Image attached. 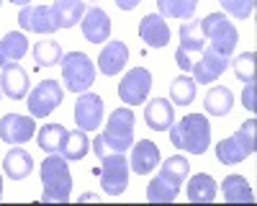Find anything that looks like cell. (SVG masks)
I'll return each instance as SVG.
<instances>
[{"label": "cell", "instance_id": "7c38bea8", "mask_svg": "<svg viewBox=\"0 0 257 206\" xmlns=\"http://www.w3.org/2000/svg\"><path fill=\"white\" fill-rule=\"evenodd\" d=\"M18 24L29 34H54L57 31L52 6H24L18 13Z\"/></svg>", "mask_w": 257, "mask_h": 206}, {"label": "cell", "instance_id": "8fae6325", "mask_svg": "<svg viewBox=\"0 0 257 206\" xmlns=\"http://www.w3.org/2000/svg\"><path fill=\"white\" fill-rule=\"evenodd\" d=\"M226 67H229V54H221V52H216V49L206 47V49L201 52V59L193 62L190 72H193V80L201 82V85H206V82L219 80Z\"/></svg>", "mask_w": 257, "mask_h": 206}, {"label": "cell", "instance_id": "5b68a950", "mask_svg": "<svg viewBox=\"0 0 257 206\" xmlns=\"http://www.w3.org/2000/svg\"><path fill=\"white\" fill-rule=\"evenodd\" d=\"M62 80L70 93H85L95 82V65L85 52L62 54Z\"/></svg>", "mask_w": 257, "mask_h": 206}, {"label": "cell", "instance_id": "4316f807", "mask_svg": "<svg viewBox=\"0 0 257 206\" xmlns=\"http://www.w3.org/2000/svg\"><path fill=\"white\" fill-rule=\"evenodd\" d=\"M178 193H180V185L165 178L162 173H157V178H152L147 185V201L152 203H170L178 198Z\"/></svg>", "mask_w": 257, "mask_h": 206}, {"label": "cell", "instance_id": "e575fe53", "mask_svg": "<svg viewBox=\"0 0 257 206\" xmlns=\"http://www.w3.org/2000/svg\"><path fill=\"white\" fill-rule=\"evenodd\" d=\"M219 3L226 11L224 16H234V18H239V21L249 18L252 11H254V0H219Z\"/></svg>", "mask_w": 257, "mask_h": 206}, {"label": "cell", "instance_id": "2e32d148", "mask_svg": "<svg viewBox=\"0 0 257 206\" xmlns=\"http://www.w3.org/2000/svg\"><path fill=\"white\" fill-rule=\"evenodd\" d=\"M160 165V150L152 139H142L132 144V155H128V170H134L137 175L152 173Z\"/></svg>", "mask_w": 257, "mask_h": 206}, {"label": "cell", "instance_id": "5bb4252c", "mask_svg": "<svg viewBox=\"0 0 257 206\" xmlns=\"http://www.w3.org/2000/svg\"><path fill=\"white\" fill-rule=\"evenodd\" d=\"M82 36L90 41V44H103V41L111 39V18L103 8L93 6L82 13Z\"/></svg>", "mask_w": 257, "mask_h": 206}, {"label": "cell", "instance_id": "3957f363", "mask_svg": "<svg viewBox=\"0 0 257 206\" xmlns=\"http://www.w3.org/2000/svg\"><path fill=\"white\" fill-rule=\"evenodd\" d=\"M170 142L190 155H203L211 144V124L203 114H188L167 129Z\"/></svg>", "mask_w": 257, "mask_h": 206}, {"label": "cell", "instance_id": "6da1fadb", "mask_svg": "<svg viewBox=\"0 0 257 206\" xmlns=\"http://www.w3.org/2000/svg\"><path fill=\"white\" fill-rule=\"evenodd\" d=\"M134 121H137V116H134L132 106H126V109L121 106V109L111 111L103 134H98L90 142V150L95 152V157L100 160L105 155L132 150V144H134Z\"/></svg>", "mask_w": 257, "mask_h": 206}, {"label": "cell", "instance_id": "7a4b0ae2", "mask_svg": "<svg viewBox=\"0 0 257 206\" xmlns=\"http://www.w3.org/2000/svg\"><path fill=\"white\" fill-rule=\"evenodd\" d=\"M72 193V175L67 160L59 152L41 160V201L47 203H67Z\"/></svg>", "mask_w": 257, "mask_h": 206}, {"label": "cell", "instance_id": "4dcf8cb0", "mask_svg": "<svg viewBox=\"0 0 257 206\" xmlns=\"http://www.w3.org/2000/svg\"><path fill=\"white\" fill-rule=\"evenodd\" d=\"M198 8V0H157V11L162 18H193Z\"/></svg>", "mask_w": 257, "mask_h": 206}, {"label": "cell", "instance_id": "b9f144b4", "mask_svg": "<svg viewBox=\"0 0 257 206\" xmlns=\"http://www.w3.org/2000/svg\"><path fill=\"white\" fill-rule=\"evenodd\" d=\"M0 93H3V88H0Z\"/></svg>", "mask_w": 257, "mask_h": 206}, {"label": "cell", "instance_id": "d590c367", "mask_svg": "<svg viewBox=\"0 0 257 206\" xmlns=\"http://www.w3.org/2000/svg\"><path fill=\"white\" fill-rule=\"evenodd\" d=\"M242 106L247 109V111H254V80H247L244 82V93H242Z\"/></svg>", "mask_w": 257, "mask_h": 206}, {"label": "cell", "instance_id": "f35d334b", "mask_svg": "<svg viewBox=\"0 0 257 206\" xmlns=\"http://www.w3.org/2000/svg\"><path fill=\"white\" fill-rule=\"evenodd\" d=\"M8 3L18 6V8H24V6H31V0H8Z\"/></svg>", "mask_w": 257, "mask_h": 206}, {"label": "cell", "instance_id": "30bf717a", "mask_svg": "<svg viewBox=\"0 0 257 206\" xmlns=\"http://www.w3.org/2000/svg\"><path fill=\"white\" fill-rule=\"evenodd\" d=\"M103 111H105V103L100 95L95 93H80V98L75 100V124L77 129L82 132H95L103 121Z\"/></svg>", "mask_w": 257, "mask_h": 206}, {"label": "cell", "instance_id": "74e56055", "mask_svg": "<svg viewBox=\"0 0 257 206\" xmlns=\"http://www.w3.org/2000/svg\"><path fill=\"white\" fill-rule=\"evenodd\" d=\"M113 3H116L121 11H134V8L142 3V0H113Z\"/></svg>", "mask_w": 257, "mask_h": 206}, {"label": "cell", "instance_id": "44dd1931", "mask_svg": "<svg viewBox=\"0 0 257 206\" xmlns=\"http://www.w3.org/2000/svg\"><path fill=\"white\" fill-rule=\"evenodd\" d=\"M219 188H221V198L226 203H252L254 201V191L244 175H237V173L226 175Z\"/></svg>", "mask_w": 257, "mask_h": 206}, {"label": "cell", "instance_id": "ab89813d", "mask_svg": "<svg viewBox=\"0 0 257 206\" xmlns=\"http://www.w3.org/2000/svg\"><path fill=\"white\" fill-rule=\"evenodd\" d=\"M95 198H98V196H93V193H82V196H80V203H82V201H95Z\"/></svg>", "mask_w": 257, "mask_h": 206}, {"label": "cell", "instance_id": "83f0119b", "mask_svg": "<svg viewBox=\"0 0 257 206\" xmlns=\"http://www.w3.org/2000/svg\"><path fill=\"white\" fill-rule=\"evenodd\" d=\"M196 85L198 82L193 77H188V72L178 75L170 82V100H173V106H190L196 100Z\"/></svg>", "mask_w": 257, "mask_h": 206}, {"label": "cell", "instance_id": "d6a6232c", "mask_svg": "<svg viewBox=\"0 0 257 206\" xmlns=\"http://www.w3.org/2000/svg\"><path fill=\"white\" fill-rule=\"evenodd\" d=\"M157 168H160V173H162L165 178H170L173 183L183 185L185 178H188V173H190V162H188V157H183V155H173V157H165V162H160Z\"/></svg>", "mask_w": 257, "mask_h": 206}, {"label": "cell", "instance_id": "ba28073f", "mask_svg": "<svg viewBox=\"0 0 257 206\" xmlns=\"http://www.w3.org/2000/svg\"><path fill=\"white\" fill-rule=\"evenodd\" d=\"M64 100V90L57 80H41L34 90H29V114L34 119H44Z\"/></svg>", "mask_w": 257, "mask_h": 206}, {"label": "cell", "instance_id": "8d00e7d4", "mask_svg": "<svg viewBox=\"0 0 257 206\" xmlns=\"http://www.w3.org/2000/svg\"><path fill=\"white\" fill-rule=\"evenodd\" d=\"M175 62H178V67H180L183 72H190V67H193L190 54H188V52H183V49H178V52H175Z\"/></svg>", "mask_w": 257, "mask_h": 206}, {"label": "cell", "instance_id": "277c9868", "mask_svg": "<svg viewBox=\"0 0 257 206\" xmlns=\"http://www.w3.org/2000/svg\"><path fill=\"white\" fill-rule=\"evenodd\" d=\"M254 132H257V121L247 119L242 121V127L234 132L231 137H224L216 144V157L221 165H239L249 155H254L257 144H254Z\"/></svg>", "mask_w": 257, "mask_h": 206}, {"label": "cell", "instance_id": "d4e9b609", "mask_svg": "<svg viewBox=\"0 0 257 206\" xmlns=\"http://www.w3.org/2000/svg\"><path fill=\"white\" fill-rule=\"evenodd\" d=\"M203 109L211 116H226V114H231V109H234V93L229 88H224V85H213L206 93V98H203Z\"/></svg>", "mask_w": 257, "mask_h": 206}, {"label": "cell", "instance_id": "9c48e42d", "mask_svg": "<svg viewBox=\"0 0 257 206\" xmlns=\"http://www.w3.org/2000/svg\"><path fill=\"white\" fill-rule=\"evenodd\" d=\"M149 90H152V72L147 67H132L123 80L118 82V98L126 106H139L147 100Z\"/></svg>", "mask_w": 257, "mask_h": 206}, {"label": "cell", "instance_id": "60d3db41", "mask_svg": "<svg viewBox=\"0 0 257 206\" xmlns=\"http://www.w3.org/2000/svg\"><path fill=\"white\" fill-rule=\"evenodd\" d=\"M0 198H3V175H0Z\"/></svg>", "mask_w": 257, "mask_h": 206}, {"label": "cell", "instance_id": "484cf974", "mask_svg": "<svg viewBox=\"0 0 257 206\" xmlns=\"http://www.w3.org/2000/svg\"><path fill=\"white\" fill-rule=\"evenodd\" d=\"M183 52L193 54V52H203L206 49V39L201 34V18H188L183 21V26H180V47Z\"/></svg>", "mask_w": 257, "mask_h": 206}, {"label": "cell", "instance_id": "d6986e66", "mask_svg": "<svg viewBox=\"0 0 257 206\" xmlns=\"http://www.w3.org/2000/svg\"><path fill=\"white\" fill-rule=\"evenodd\" d=\"M0 88L11 100H21L29 95V72L18 65V62H11V65L3 67V75H0Z\"/></svg>", "mask_w": 257, "mask_h": 206}, {"label": "cell", "instance_id": "ffe728a7", "mask_svg": "<svg viewBox=\"0 0 257 206\" xmlns=\"http://www.w3.org/2000/svg\"><path fill=\"white\" fill-rule=\"evenodd\" d=\"M3 170L11 180H24L34 170V157L24 147H11L3 157Z\"/></svg>", "mask_w": 257, "mask_h": 206}, {"label": "cell", "instance_id": "ac0fdd59", "mask_svg": "<svg viewBox=\"0 0 257 206\" xmlns=\"http://www.w3.org/2000/svg\"><path fill=\"white\" fill-rule=\"evenodd\" d=\"M144 121L152 132H165L175 124V111H173V100L167 98H152L144 106Z\"/></svg>", "mask_w": 257, "mask_h": 206}, {"label": "cell", "instance_id": "1f68e13d", "mask_svg": "<svg viewBox=\"0 0 257 206\" xmlns=\"http://www.w3.org/2000/svg\"><path fill=\"white\" fill-rule=\"evenodd\" d=\"M34 59L39 67H54L62 62V47L59 41L47 39V41H36L34 44Z\"/></svg>", "mask_w": 257, "mask_h": 206}, {"label": "cell", "instance_id": "9a60e30c", "mask_svg": "<svg viewBox=\"0 0 257 206\" xmlns=\"http://www.w3.org/2000/svg\"><path fill=\"white\" fill-rule=\"evenodd\" d=\"M128 62V47L118 39H108L103 44L100 54H98V70L105 75V77H113L123 70V65Z\"/></svg>", "mask_w": 257, "mask_h": 206}, {"label": "cell", "instance_id": "8992f818", "mask_svg": "<svg viewBox=\"0 0 257 206\" xmlns=\"http://www.w3.org/2000/svg\"><path fill=\"white\" fill-rule=\"evenodd\" d=\"M201 34L208 41L211 49L229 54V57H231L234 47H237V41H239L237 26H234L224 13H208L206 18H201Z\"/></svg>", "mask_w": 257, "mask_h": 206}, {"label": "cell", "instance_id": "836d02e7", "mask_svg": "<svg viewBox=\"0 0 257 206\" xmlns=\"http://www.w3.org/2000/svg\"><path fill=\"white\" fill-rule=\"evenodd\" d=\"M234 67V75H237L242 82L247 80H254V52H242L234 62H229Z\"/></svg>", "mask_w": 257, "mask_h": 206}, {"label": "cell", "instance_id": "4fadbf2b", "mask_svg": "<svg viewBox=\"0 0 257 206\" xmlns=\"http://www.w3.org/2000/svg\"><path fill=\"white\" fill-rule=\"evenodd\" d=\"M36 134V121L34 116H21V114H6L0 119V139L8 144H26Z\"/></svg>", "mask_w": 257, "mask_h": 206}, {"label": "cell", "instance_id": "f546056e", "mask_svg": "<svg viewBox=\"0 0 257 206\" xmlns=\"http://www.w3.org/2000/svg\"><path fill=\"white\" fill-rule=\"evenodd\" d=\"M64 137H67V129L62 127V124H44L41 127V132L36 134V142H39V147L54 155L62 150V144H64Z\"/></svg>", "mask_w": 257, "mask_h": 206}, {"label": "cell", "instance_id": "cb8c5ba5", "mask_svg": "<svg viewBox=\"0 0 257 206\" xmlns=\"http://www.w3.org/2000/svg\"><path fill=\"white\" fill-rule=\"evenodd\" d=\"M216 180H213L208 173H196L188 183V201L193 203H211L216 198Z\"/></svg>", "mask_w": 257, "mask_h": 206}, {"label": "cell", "instance_id": "52a82bcc", "mask_svg": "<svg viewBox=\"0 0 257 206\" xmlns=\"http://www.w3.org/2000/svg\"><path fill=\"white\" fill-rule=\"evenodd\" d=\"M103 170H100V188L108 196H121L128 188V157L126 152H113L100 157Z\"/></svg>", "mask_w": 257, "mask_h": 206}, {"label": "cell", "instance_id": "603a6c76", "mask_svg": "<svg viewBox=\"0 0 257 206\" xmlns=\"http://www.w3.org/2000/svg\"><path fill=\"white\" fill-rule=\"evenodd\" d=\"M29 52V39L21 31H8L0 39V67L11 65V62H21Z\"/></svg>", "mask_w": 257, "mask_h": 206}, {"label": "cell", "instance_id": "e0dca14e", "mask_svg": "<svg viewBox=\"0 0 257 206\" xmlns=\"http://www.w3.org/2000/svg\"><path fill=\"white\" fill-rule=\"evenodd\" d=\"M139 36L147 47L162 49V47L170 44V26L160 13H149L139 21Z\"/></svg>", "mask_w": 257, "mask_h": 206}, {"label": "cell", "instance_id": "f1b7e54d", "mask_svg": "<svg viewBox=\"0 0 257 206\" xmlns=\"http://www.w3.org/2000/svg\"><path fill=\"white\" fill-rule=\"evenodd\" d=\"M88 150H90V139L85 137V132L82 129H72V132H67V137H64V144H62L59 155L64 160L75 162V160H82L85 155H88Z\"/></svg>", "mask_w": 257, "mask_h": 206}, {"label": "cell", "instance_id": "7402d4cb", "mask_svg": "<svg viewBox=\"0 0 257 206\" xmlns=\"http://www.w3.org/2000/svg\"><path fill=\"white\" fill-rule=\"evenodd\" d=\"M52 13H54V21H57V29H72L82 21L85 0H54Z\"/></svg>", "mask_w": 257, "mask_h": 206}]
</instances>
